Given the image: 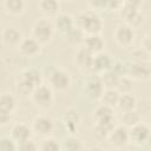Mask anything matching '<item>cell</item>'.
<instances>
[{
    "mask_svg": "<svg viewBox=\"0 0 151 151\" xmlns=\"http://www.w3.org/2000/svg\"><path fill=\"white\" fill-rule=\"evenodd\" d=\"M20 76H21L24 79H26L28 83H31L34 87H37V86H39L40 84H42V74H41L38 70L28 68V70H25Z\"/></svg>",
    "mask_w": 151,
    "mask_h": 151,
    "instance_id": "f1b7e54d",
    "label": "cell"
},
{
    "mask_svg": "<svg viewBox=\"0 0 151 151\" xmlns=\"http://www.w3.org/2000/svg\"><path fill=\"white\" fill-rule=\"evenodd\" d=\"M84 149V145L81 143V140L77 137H68L64 140L63 145H61V150H68V151H77V150H81Z\"/></svg>",
    "mask_w": 151,
    "mask_h": 151,
    "instance_id": "836d02e7",
    "label": "cell"
},
{
    "mask_svg": "<svg viewBox=\"0 0 151 151\" xmlns=\"http://www.w3.org/2000/svg\"><path fill=\"white\" fill-rule=\"evenodd\" d=\"M130 143L136 146H144L151 142V129L145 123H138L129 129Z\"/></svg>",
    "mask_w": 151,
    "mask_h": 151,
    "instance_id": "8992f818",
    "label": "cell"
},
{
    "mask_svg": "<svg viewBox=\"0 0 151 151\" xmlns=\"http://www.w3.org/2000/svg\"><path fill=\"white\" fill-rule=\"evenodd\" d=\"M60 2H67V1H72V0H59Z\"/></svg>",
    "mask_w": 151,
    "mask_h": 151,
    "instance_id": "ee69618b",
    "label": "cell"
},
{
    "mask_svg": "<svg viewBox=\"0 0 151 151\" xmlns=\"http://www.w3.org/2000/svg\"><path fill=\"white\" fill-rule=\"evenodd\" d=\"M140 47L144 48L150 55H151V34H147L143 38L142 40V44H140Z\"/></svg>",
    "mask_w": 151,
    "mask_h": 151,
    "instance_id": "60d3db41",
    "label": "cell"
},
{
    "mask_svg": "<svg viewBox=\"0 0 151 151\" xmlns=\"http://www.w3.org/2000/svg\"><path fill=\"white\" fill-rule=\"evenodd\" d=\"M112 63H113L112 58L106 52H99V53L94 54V59H93V73L101 74V73L111 70Z\"/></svg>",
    "mask_w": 151,
    "mask_h": 151,
    "instance_id": "2e32d148",
    "label": "cell"
},
{
    "mask_svg": "<svg viewBox=\"0 0 151 151\" xmlns=\"http://www.w3.org/2000/svg\"><path fill=\"white\" fill-rule=\"evenodd\" d=\"M110 144L117 149L124 147L130 143V133H129V127H126L123 124L116 125L113 130L111 131L109 138Z\"/></svg>",
    "mask_w": 151,
    "mask_h": 151,
    "instance_id": "7c38bea8",
    "label": "cell"
},
{
    "mask_svg": "<svg viewBox=\"0 0 151 151\" xmlns=\"http://www.w3.org/2000/svg\"><path fill=\"white\" fill-rule=\"evenodd\" d=\"M0 150L1 151H15L18 150V143L12 137H1Z\"/></svg>",
    "mask_w": 151,
    "mask_h": 151,
    "instance_id": "d590c367",
    "label": "cell"
},
{
    "mask_svg": "<svg viewBox=\"0 0 151 151\" xmlns=\"http://www.w3.org/2000/svg\"><path fill=\"white\" fill-rule=\"evenodd\" d=\"M84 46H86L90 51H92L94 54H97L99 52H103L105 42H104V39L101 38L100 33L99 34H88L85 37Z\"/></svg>",
    "mask_w": 151,
    "mask_h": 151,
    "instance_id": "44dd1931",
    "label": "cell"
},
{
    "mask_svg": "<svg viewBox=\"0 0 151 151\" xmlns=\"http://www.w3.org/2000/svg\"><path fill=\"white\" fill-rule=\"evenodd\" d=\"M119 77L120 76L117 74L112 70H109V71L100 74V78L103 80V84H104L105 88H116V85H117V81H118Z\"/></svg>",
    "mask_w": 151,
    "mask_h": 151,
    "instance_id": "4dcf8cb0",
    "label": "cell"
},
{
    "mask_svg": "<svg viewBox=\"0 0 151 151\" xmlns=\"http://www.w3.org/2000/svg\"><path fill=\"white\" fill-rule=\"evenodd\" d=\"M76 26L79 27L86 35L88 34H99L103 28V22L100 18L93 11H85L77 15Z\"/></svg>",
    "mask_w": 151,
    "mask_h": 151,
    "instance_id": "6da1fadb",
    "label": "cell"
},
{
    "mask_svg": "<svg viewBox=\"0 0 151 151\" xmlns=\"http://www.w3.org/2000/svg\"><path fill=\"white\" fill-rule=\"evenodd\" d=\"M124 6V0H106L105 9L107 11H120Z\"/></svg>",
    "mask_w": 151,
    "mask_h": 151,
    "instance_id": "74e56055",
    "label": "cell"
},
{
    "mask_svg": "<svg viewBox=\"0 0 151 151\" xmlns=\"http://www.w3.org/2000/svg\"><path fill=\"white\" fill-rule=\"evenodd\" d=\"M112 71H114L119 76H125L126 74V71H127V65H125L123 61L120 60H116L112 63V67H111Z\"/></svg>",
    "mask_w": 151,
    "mask_h": 151,
    "instance_id": "f35d334b",
    "label": "cell"
},
{
    "mask_svg": "<svg viewBox=\"0 0 151 151\" xmlns=\"http://www.w3.org/2000/svg\"><path fill=\"white\" fill-rule=\"evenodd\" d=\"M4 8L7 14L18 17V15H21L25 11V1L24 0H4Z\"/></svg>",
    "mask_w": 151,
    "mask_h": 151,
    "instance_id": "7402d4cb",
    "label": "cell"
},
{
    "mask_svg": "<svg viewBox=\"0 0 151 151\" xmlns=\"http://www.w3.org/2000/svg\"><path fill=\"white\" fill-rule=\"evenodd\" d=\"M126 76L132 80L146 81L151 79V61L147 63H131L127 65Z\"/></svg>",
    "mask_w": 151,
    "mask_h": 151,
    "instance_id": "30bf717a",
    "label": "cell"
},
{
    "mask_svg": "<svg viewBox=\"0 0 151 151\" xmlns=\"http://www.w3.org/2000/svg\"><path fill=\"white\" fill-rule=\"evenodd\" d=\"M116 90L123 94V93H131L132 91V79L129 77V76H120L118 81H117V85H116Z\"/></svg>",
    "mask_w": 151,
    "mask_h": 151,
    "instance_id": "1f68e13d",
    "label": "cell"
},
{
    "mask_svg": "<svg viewBox=\"0 0 151 151\" xmlns=\"http://www.w3.org/2000/svg\"><path fill=\"white\" fill-rule=\"evenodd\" d=\"M11 117L12 114L5 111H0V125L1 126H6L9 122H11Z\"/></svg>",
    "mask_w": 151,
    "mask_h": 151,
    "instance_id": "b9f144b4",
    "label": "cell"
},
{
    "mask_svg": "<svg viewBox=\"0 0 151 151\" xmlns=\"http://www.w3.org/2000/svg\"><path fill=\"white\" fill-rule=\"evenodd\" d=\"M93 59H94V53L90 51L86 46L78 47V50L74 53L76 65L78 66L79 70H81L87 74L93 73Z\"/></svg>",
    "mask_w": 151,
    "mask_h": 151,
    "instance_id": "52a82bcc",
    "label": "cell"
},
{
    "mask_svg": "<svg viewBox=\"0 0 151 151\" xmlns=\"http://www.w3.org/2000/svg\"><path fill=\"white\" fill-rule=\"evenodd\" d=\"M17 110V99L11 93H2L0 96V111L13 114Z\"/></svg>",
    "mask_w": 151,
    "mask_h": 151,
    "instance_id": "603a6c76",
    "label": "cell"
},
{
    "mask_svg": "<svg viewBox=\"0 0 151 151\" xmlns=\"http://www.w3.org/2000/svg\"><path fill=\"white\" fill-rule=\"evenodd\" d=\"M134 37H136L134 28H132L131 26H129L125 22L118 25L114 28V32H113L114 41L122 48L130 47L133 44V41H134Z\"/></svg>",
    "mask_w": 151,
    "mask_h": 151,
    "instance_id": "ba28073f",
    "label": "cell"
},
{
    "mask_svg": "<svg viewBox=\"0 0 151 151\" xmlns=\"http://www.w3.org/2000/svg\"><path fill=\"white\" fill-rule=\"evenodd\" d=\"M18 150H21V151H35V150H39V145L33 142L32 139H28V140H25L20 144H18Z\"/></svg>",
    "mask_w": 151,
    "mask_h": 151,
    "instance_id": "8d00e7d4",
    "label": "cell"
},
{
    "mask_svg": "<svg viewBox=\"0 0 151 151\" xmlns=\"http://www.w3.org/2000/svg\"><path fill=\"white\" fill-rule=\"evenodd\" d=\"M106 0H87L88 6L92 9H105Z\"/></svg>",
    "mask_w": 151,
    "mask_h": 151,
    "instance_id": "ab89813d",
    "label": "cell"
},
{
    "mask_svg": "<svg viewBox=\"0 0 151 151\" xmlns=\"http://www.w3.org/2000/svg\"><path fill=\"white\" fill-rule=\"evenodd\" d=\"M54 31H55L54 25L47 18H41L33 22L31 33L32 37L37 39L41 45H46L53 40Z\"/></svg>",
    "mask_w": 151,
    "mask_h": 151,
    "instance_id": "3957f363",
    "label": "cell"
},
{
    "mask_svg": "<svg viewBox=\"0 0 151 151\" xmlns=\"http://www.w3.org/2000/svg\"><path fill=\"white\" fill-rule=\"evenodd\" d=\"M114 126H116L114 118L106 119V120H99V122H96L94 123L93 133L98 138L105 139V138H109V136H110V133H111V131L113 130Z\"/></svg>",
    "mask_w": 151,
    "mask_h": 151,
    "instance_id": "d6986e66",
    "label": "cell"
},
{
    "mask_svg": "<svg viewBox=\"0 0 151 151\" xmlns=\"http://www.w3.org/2000/svg\"><path fill=\"white\" fill-rule=\"evenodd\" d=\"M33 129L32 126L25 124V123H15L12 127H11V137L18 143H22L25 140L32 139L33 136Z\"/></svg>",
    "mask_w": 151,
    "mask_h": 151,
    "instance_id": "5bb4252c",
    "label": "cell"
},
{
    "mask_svg": "<svg viewBox=\"0 0 151 151\" xmlns=\"http://www.w3.org/2000/svg\"><path fill=\"white\" fill-rule=\"evenodd\" d=\"M34 88H35V87H34L31 83H28L26 79H24L21 76L19 77V79H18L17 83H15V91H17V93H18L20 97H22V98H28V97H31V94H32V92H33Z\"/></svg>",
    "mask_w": 151,
    "mask_h": 151,
    "instance_id": "4316f807",
    "label": "cell"
},
{
    "mask_svg": "<svg viewBox=\"0 0 151 151\" xmlns=\"http://www.w3.org/2000/svg\"><path fill=\"white\" fill-rule=\"evenodd\" d=\"M76 26V20L72 15L67 13H59L54 20V27L57 32L63 35H66L73 27Z\"/></svg>",
    "mask_w": 151,
    "mask_h": 151,
    "instance_id": "9a60e30c",
    "label": "cell"
},
{
    "mask_svg": "<svg viewBox=\"0 0 151 151\" xmlns=\"http://www.w3.org/2000/svg\"><path fill=\"white\" fill-rule=\"evenodd\" d=\"M85 37H86V34H85L79 27H77V26H74V27L65 35L66 40H67L70 44H72V45H79V44H81V42L84 44Z\"/></svg>",
    "mask_w": 151,
    "mask_h": 151,
    "instance_id": "f546056e",
    "label": "cell"
},
{
    "mask_svg": "<svg viewBox=\"0 0 151 151\" xmlns=\"http://www.w3.org/2000/svg\"><path fill=\"white\" fill-rule=\"evenodd\" d=\"M131 63H147L151 61V55L144 48H136L130 54Z\"/></svg>",
    "mask_w": 151,
    "mask_h": 151,
    "instance_id": "d6a6232c",
    "label": "cell"
},
{
    "mask_svg": "<svg viewBox=\"0 0 151 151\" xmlns=\"http://www.w3.org/2000/svg\"><path fill=\"white\" fill-rule=\"evenodd\" d=\"M38 8L46 18H55L60 11L59 0H38Z\"/></svg>",
    "mask_w": 151,
    "mask_h": 151,
    "instance_id": "ac0fdd59",
    "label": "cell"
},
{
    "mask_svg": "<svg viewBox=\"0 0 151 151\" xmlns=\"http://www.w3.org/2000/svg\"><path fill=\"white\" fill-rule=\"evenodd\" d=\"M117 107L122 112L134 110L137 107V99L131 93H123V94H120V98H119V101H118Z\"/></svg>",
    "mask_w": 151,
    "mask_h": 151,
    "instance_id": "d4e9b609",
    "label": "cell"
},
{
    "mask_svg": "<svg viewBox=\"0 0 151 151\" xmlns=\"http://www.w3.org/2000/svg\"><path fill=\"white\" fill-rule=\"evenodd\" d=\"M39 150L41 151H59L61 150V145L53 138L51 137H46L41 140L40 145H39Z\"/></svg>",
    "mask_w": 151,
    "mask_h": 151,
    "instance_id": "e575fe53",
    "label": "cell"
},
{
    "mask_svg": "<svg viewBox=\"0 0 151 151\" xmlns=\"http://www.w3.org/2000/svg\"><path fill=\"white\" fill-rule=\"evenodd\" d=\"M105 91V86L100 78V74L91 73L84 81V92L85 94L93 100H100L103 93Z\"/></svg>",
    "mask_w": 151,
    "mask_h": 151,
    "instance_id": "5b68a950",
    "label": "cell"
},
{
    "mask_svg": "<svg viewBox=\"0 0 151 151\" xmlns=\"http://www.w3.org/2000/svg\"><path fill=\"white\" fill-rule=\"evenodd\" d=\"M119 13H120V17L124 19L125 24H127L132 28H138L143 22V15L139 12V8H137V7L129 6V5L124 4V6L119 11Z\"/></svg>",
    "mask_w": 151,
    "mask_h": 151,
    "instance_id": "4fadbf2b",
    "label": "cell"
},
{
    "mask_svg": "<svg viewBox=\"0 0 151 151\" xmlns=\"http://www.w3.org/2000/svg\"><path fill=\"white\" fill-rule=\"evenodd\" d=\"M47 78H48V85L55 92H65L72 85L71 74L63 68H52Z\"/></svg>",
    "mask_w": 151,
    "mask_h": 151,
    "instance_id": "277c9868",
    "label": "cell"
},
{
    "mask_svg": "<svg viewBox=\"0 0 151 151\" xmlns=\"http://www.w3.org/2000/svg\"><path fill=\"white\" fill-rule=\"evenodd\" d=\"M119 98H120V93L116 88H105V91L100 98V101H101V104H105V105L114 109L118 105Z\"/></svg>",
    "mask_w": 151,
    "mask_h": 151,
    "instance_id": "cb8c5ba5",
    "label": "cell"
},
{
    "mask_svg": "<svg viewBox=\"0 0 151 151\" xmlns=\"http://www.w3.org/2000/svg\"><path fill=\"white\" fill-rule=\"evenodd\" d=\"M142 1L143 0H124V4L125 5H129V6H133V7L139 8L140 5H142Z\"/></svg>",
    "mask_w": 151,
    "mask_h": 151,
    "instance_id": "7bdbcfd3",
    "label": "cell"
},
{
    "mask_svg": "<svg viewBox=\"0 0 151 151\" xmlns=\"http://www.w3.org/2000/svg\"><path fill=\"white\" fill-rule=\"evenodd\" d=\"M32 129H33V132L41 137V138H46V137H50L52 134V132L54 131V122L51 117L48 116H44V114H40V116H37L33 122H32Z\"/></svg>",
    "mask_w": 151,
    "mask_h": 151,
    "instance_id": "9c48e42d",
    "label": "cell"
},
{
    "mask_svg": "<svg viewBox=\"0 0 151 151\" xmlns=\"http://www.w3.org/2000/svg\"><path fill=\"white\" fill-rule=\"evenodd\" d=\"M140 122H142V117L136 109L130 110V111H124L122 114V118H120V123L129 129L132 127L133 125L140 123Z\"/></svg>",
    "mask_w": 151,
    "mask_h": 151,
    "instance_id": "484cf974",
    "label": "cell"
},
{
    "mask_svg": "<svg viewBox=\"0 0 151 151\" xmlns=\"http://www.w3.org/2000/svg\"><path fill=\"white\" fill-rule=\"evenodd\" d=\"M80 122V117L78 114V112L73 109H68L64 112L63 116V123L65 125V129L70 132V133H76L78 130V125Z\"/></svg>",
    "mask_w": 151,
    "mask_h": 151,
    "instance_id": "ffe728a7",
    "label": "cell"
},
{
    "mask_svg": "<svg viewBox=\"0 0 151 151\" xmlns=\"http://www.w3.org/2000/svg\"><path fill=\"white\" fill-rule=\"evenodd\" d=\"M54 92L55 91L50 85L40 84L33 90L29 99L34 104V106H37L38 109L48 110L54 104Z\"/></svg>",
    "mask_w": 151,
    "mask_h": 151,
    "instance_id": "7a4b0ae2",
    "label": "cell"
},
{
    "mask_svg": "<svg viewBox=\"0 0 151 151\" xmlns=\"http://www.w3.org/2000/svg\"><path fill=\"white\" fill-rule=\"evenodd\" d=\"M93 118H94V122L106 120V119L114 118V114H113V107L107 106V105H105V104H100V105L94 110Z\"/></svg>",
    "mask_w": 151,
    "mask_h": 151,
    "instance_id": "83f0119b",
    "label": "cell"
},
{
    "mask_svg": "<svg viewBox=\"0 0 151 151\" xmlns=\"http://www.w3.org/2000/svg\"><path fill=\"white\" fill-rule=\"evenodd\" d=\"M41 46L42 45L31 35L21 40V42L18 46V51L25 58H34L41 53Z\"/></svg>",
    "mask_w": 151,
    "mask_h": 151,
    "instance_id": "8fae6325",
    "label": "cell"
},
{
    "mask_svg": "<svg viewBox=\"0 0 151 151\" xmlns=\"http://www.w3.org/2000/svg\"><path fill=\"white\" fill-rule=\"evenodd\" d=\"M1 39H2V42L6 46H8V47H18L24 38H22L21 32L18 28H15V27H6V28H4L2 33H1Z\"/></svg>",
    "mask_w": 151,
    "mask_h": 151,
    "instance_id": "e0dca14e",
    "label": "cell"
}]
</instances>
